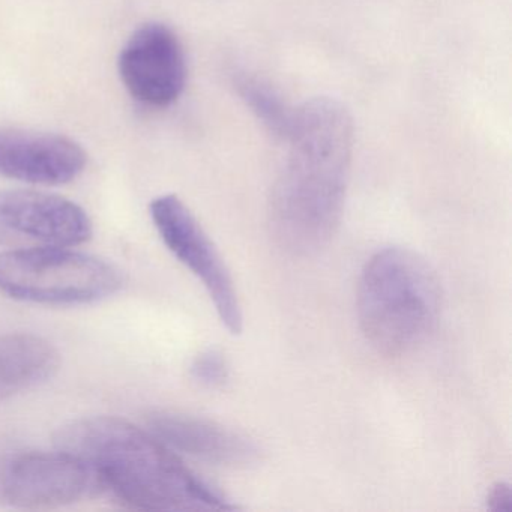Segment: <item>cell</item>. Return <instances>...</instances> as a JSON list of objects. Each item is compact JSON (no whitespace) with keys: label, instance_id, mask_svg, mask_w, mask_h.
Here are the masks:
<instances>
[{"label":"cell","instance_id":"cell-5","mask_svg":"<svg viewBox=\"0 0 512 512\" xmlns=\"http://www.w3.org/2000/svg\"><path fill=\"white\" fill-rule=\"evenodd\" d=\"M151 218L170 253L205 286L223 325L241 334L242 310L235 284L223 257L193 212L175 194L152 200Z\"/></svg>","mask_w":512,"mask_h":512},{"label":"cell","instance_id":"cell-3","mask_svg":"<svg viewBox=\"0 0 512 512\" xmlns=\"http://www.w3.org/2000/svg\"><path fill=\"white\" fill-rule=\"evenodd\" d=\"M439 280L406 248H386L368 260L358 287V317L368 343L386 356L421 346L439 322Z\"/></svg>","mask_w":512,"mask_h":512},{"label":"cell","instance_id":"cell-6","mask_svg":"<svg viewBox=\"0 0 512 512\" xmlns=\"http://www.w3.org/2000/svg\"><path fill=\"white\" fill-rule=\"evenodd\" d=\"M98 488L94 472L61 449L0 454V506L61 508L85 499Z\"/></svg>","mask_w":512,"mask_h":512},{"label":"cell","instance_id":"cell-10","mask_svg":"<svg viewBox=\"0 0 512 512\" xmlns=\"http://www.w3.org/2000/svg\"><path fill=\"white\" fill-rule=\"evenodd\" d=\"M148 427L167 448L205 463L247 466L259 457L250 439L199 416L157 410L148 416Z\"/></svg>","mask_w":512,"mask_h":512},{"label":"cell","instance_id":"cell-1","mask_svg":"<svg viewBox=\"0 0 512 512\" xmlns=\"http://www.w3.org/2000/svg\"><path fill=\"white\" fill-rule=\"evenodd\" d=\"M353 119L334 98L296 109L286 161L271 196L272 232L293 256H313L340 226L352 169Z\"/></svg>","mask_w":512,"mask_h":512},{"label":"cell","instance_id":"cell-8","mask_svg":"<svg viewBox=\"0 0 512 512\" xmlns=\"http://www.w3.org/2000/svg\"><path fill=\"white\" fill-rule=\"evenodd\" d=\"M118 67L131 97L146 106H172L187 85L184 47L163 23L137 29L122 49Z\"/></svg>","mask_w":512,"mask_h":512},{"label":"cell","instance_id":"cell-12","mask_svg":"<svg viewBox=\"0 0 512 512\" xmlns=\"http://www.w3.org/2000/svg\"><path fill=\"white\" fill-rule=\"evenodd\" d=\"M236 92L256 118L278 139L286 140L295 121L296 109L290 107L269 83L250 73L235 74Z\"/></svg>","mask_w":512,"mask_h":512},{"label":"cell","instance_id":"cell-14","mask_svg":"<svg viewBox=\"0 0 512 512\" xmlns=\"http://www.w3.org/2000/svg\"><path fill=\"white\" fill-rule=\"evenodd\" d=\"M487 508L493 512H508L512 508V491L506 482H497L487 496Z\"/></svg>","mask_w":512,"mask_h":512},{"label":"cell","instance_id":"cell-13","mask_svg":"<svg viewBox=\"0 0 512 512\" xmlns=\"http://www.w3.org/2000/svg\"><path fill=\"white\" fill-rule=\"evenodd\" d=\"M191 376L206 388H218L229 379V365L223 353L214 349L205 350L191 364Z\"/></svg>","mask_w":512,"mask_h":512},{"label":"cell","instance_id":"cell-11","mask_svg":"<svg viewBox=\"0 0 512 512\" xmlns=\"http://www.w3.org/2000/svg\"><path fill=\"white\" fill-rule=\"evenodd\" d=\"M59 361L56 347L40 335H0V403L49 380Z\"/></svg>","mask_w":512,"mask_h":512},{"label":"cell","instance_id":"cell-2","mask_svg":"<svg viewBox=\"0 0 512 512\" xmlns=\"http://www.w3.org/2000/svg\"><path fill=\"white\" fill-rule=\"evenodd\" d=\"M56 448L94 472L101 490L128 508L148 511H233L214 485L188 469L149 430L115 416H92L62 425Z\"/></svg>","mask_w":512,"mask_h":512},{"label":"cell","instance_id":"cell-4","mask_svg":"<svg viewBox=\"0 0 512 512\" xmlns=\"http://www.w3.org/2000/svg\"><path fill=\"white\" fill-rule=\"evenodd\" d=\"M124 286L121 269L71 248H32L0 253V293L41 305L103 301Z\"/></svg>","mask_w":512,"mask_h":512},{"label":"cell","instance_id":"cell-7","mask_svg":"<svg viewBox=\"0 0 512 512\" xmlns=\"http://www.w3.org/2000/svg\"><path fill=\"white\" fill-rule=\"evenodd\" d=\"M85 209L65 197L31 190H0V245L11 250L73 248L91 239Z\"/></svg>","mask_w":512,"mask_h":512},{"label":"cell","instance_id":"cell-9","mask_svg":"<svg viewBox=\"0 0 512 512\" xmlns=\"http://www.w3.org/2000/svg\"><path fill=\"white\" fill-rule=\"evenodd\" d=\"M85 149L59 134L0 128V175L38 185H64L82 175Z\"/></svg>","mask_w":512,"mask_h":512}]
</instances>
